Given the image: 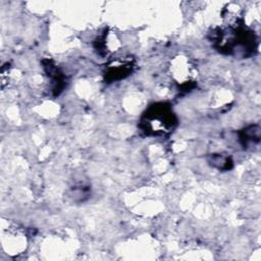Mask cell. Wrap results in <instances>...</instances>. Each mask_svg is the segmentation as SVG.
Listing matches in <instances>:
<instances>
[{
	"mask_svg": "<svg viewBox=\"0 0 261 261\" xmlns=\"http://www.w3.org/2000/svg\"><path fill=\"white\" fill-rule=\"evenodd\" d=\"M213 39L215 47L222 53L248 57L254 53L257 41L254 32L246 28L239 20L236 24H227L217 29Z\"/></svg>",
	"mask_w": 261,
	"mask_h": 261,
	"instance_id": "obj_1",
	"label": "cell"
},
{
	"mask_svg": "<svg viewBox=\"0 0 261 261\" xmlns=\"http://www.w3.org/2000/svg\"><path fill=\"white\" fill-rule=\"evenodd\" d=\"M177 122L176 116L167 103H155L143 114L140 126L148 136H165L170 134Z\"/></svg>",
	"mask_w": 261,
	"mask_h": 261,
	"instance_id": "obj_2",
	"label": "cell"
},
{
	"mask_svg": "<svg viewBox=\"0 0 261 261\" xmlns=\"http://www.w3.org/2000/svg\"><path fill=\"white\" fill-rule=\"evenodd\" d=\"M132 61L130 60H114L111 64L108 65L105 75L106 79L109 81L120 80L129 74L132 71Z\"/></svg>",
	"mask_w": 261,
	"mask_h": 261,
	"instance_id": "obj_3",
	"label": "cell"
},
{
	"mask_svg": "<svg viewBox=\"0 0 261 261\" xmlns=\"http://www.w3.org/2000/svg\"><path fill=\"white\" fill-rule=\"evenodd\" d=\"M260 139V128L258 125H251L244 129L242 135V141L244 146H248V144L258 143Z\"/></svg>",
	"mask_w": 261,
	"mask_h": 261,
	"instance_id": "obj_4",
	"label": "cell"
},
{
	"mask_svg": "<svg viewBox=\"0 0 261 261\" xmlns=\"http://www.w3.org/2000/svg\"><path fill=\"white\" fill-rule=\"evenodd\" d=\"M211 162L213 165H215L219 169H227L229 168V164H231V161L229 160V158L220 154L212 156Z\"/></svg>",
	"mask_w": 261,
	"mask_h": 261,
	"instance_id": "obj_5",
	"label": "cell"
}]
</instances>
